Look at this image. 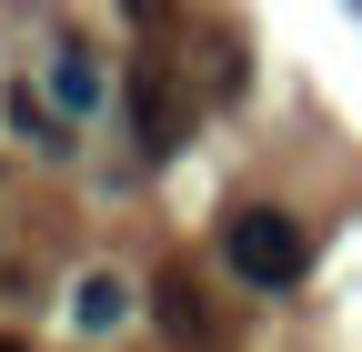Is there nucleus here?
I'll list each match as a JSON object with an SVG mask.
<instances>
[{
  "mask_svg": "<svg viewBox=\"0 0 362 352\" xmlns=\"http://www.w3.org/2000/svg\"><path fill=\"white\" fill-rule=\"evenodd\" d=\"M221 262L252 282V292H292L312 272V242L292 211H272V201H242V211H221Z\"/></svg>",
  "mask_w": 362,
  "mask_h": 352,
  "instance_id": "1",
  "label": "nucleus"
},
{
  "mask_svg": "<svg viewBox=\"0 0 362 352\" xmlns=\"http://www.w3.org/2000/svg\"><path fill=\"white\" fill-rule=\"evenodd\" d=\"M131 121H141V151H171L181 141V91H171V71L151 51L131 61Z\"/></svg>",
  "mask_w": 362,
  "mask_h": 352,
  "instance_id": "2",
  "label": "nucleus"
},
{
  "mask_svg": "<svg viewBox=\"0 0 362 352\" xmlns=\"http://www.w3.org/2000/svg\"><path fill=\"white\" fill-rule=\"evenodd\" d=\"M161 332L171 342H211V302L181 282V272H161Z\"/></svg>",
  "mask_w": 362,
  "mask_h": 352,
  "instance_id": "3",
  "label": "nucleus"
},
{
  "mask_svg": "<svg viewBox=\"0 0 362 352\" xmlns=\"http://www.w3.org/2000/svg\"><path fill=\"white\" fill-rule=\"evenodd\" d=\"M11 131H21V141H40V151H61V141H71V121L40 101L30 81H11Z\"/></svg>",
  "mask_w": 362,
  "mask_h": 352,
  "instance_id": "4",
  "label": "nucleus"
},
{
  "mask_svg": "<svg viewBox=\"0 0 362 352\" xmlns=\"http://www.w3.org/2000/svg\"><path fill=\"white\" fill-rule=\"evenodd\" d=\"M51 81H61V101H71V111H90V101H101V71H90V51H81V40H61V51H51Z\"/></svg>",
  "mask_w": 362,
  "mask_h": 352,
  "instance_id": "5",
  "label": "nucleus"
},
{
  "mask_svg": "<svg viewBox=\"0 0 362 352\" xmlns=\"http://www.w3.org/2000/svg\"><path fill=\"white\" fill-rule=\"evenodd\" d=\"M121 312H131V302H121V282H101V272H90V282L71 292V322H81V332H111Z\"/></svg>",
  "mask_w": 362,
  "mask_h": 352,
  "instance_id": "6",
  "label": "nucleus"
},
{
  "mask_svg": "<svg viewBox=\"0 0 362 352\" xmlns=\"http://www.w3.org/2000/svg\"><path fill=\"white\" fill-rule=\"evenodd\" d=\"M0 352H30V342H11V332H0Z\"/></svg>",
  "mask_w": 362,
  "mask_h": 352,
  "instance_id": "7",
  "label": "nucleus"
}]
</instances>
